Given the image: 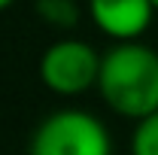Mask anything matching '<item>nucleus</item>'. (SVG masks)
<instances>
[{"mask_svg": "<svg viewBox=\"0 0 158 155\" xmlns=\"http://www.w3.org/2000/svg\"><path fill=\"white\" fill-rule=\"evenodd\" d=\"M98 91L103 103L125 119L158 110V52L137 40H118L100 58Z\"/></svg>", "mask_w": 158, "mask_h": 155, "instance_id": "1", "label": "nucleus"}, {"mask_svg": "<svg viewBox=\"0 0 158 155\" xmlns=\"http://www.w3.org/2000/svg\"><path fill=\"white\" fill-rule=\"evenodd\" d=\"M27 149L34 155H110L106 125L85 110H58L37 125Z\"/></svg>", "mask_w": 158, "mask_h": 155, "instance_id": "2", "label": "nucleus"}, {"mask_svg": "<svg viewBox=\"0 0 158 155\" xmlns=\"http://www.w3.org/2000/svg\"><path fill=\"white\" fill-rule=\"evenodd\" d=\"M100 58L103 55H98L94 46H88L85 40L76 37L55 40L40 58V79L52 94L61 97L85 94L88 88H98Z\"/></svg>", "mask_w": 158, "mask_h": 155, "instance_id": "3", "label": "nucleus"}, {"mask_svg": "<svg viewBox=\"0 0 158 155\" xmlns=\"http://www.w3.org/2000/svg\"><path fill=\"white\" fill-rule=\"evenodd\" d=\"M152 0H88V15L94 27L110 40H140L152 24Z\"/></svg>", "mask_w": 158, "mask_h": 155, "instance_id": "4", "label": "nucleus"}, {"mask_svg": "<svg viewBox=\"0 0 158 155\" xmlns=\"http://www.w3.org/2000/svg\"><path fill=\"white\" fill-rule=\"evenodd\" d=\"M43 24L55 31H73L79 24V3L76 0H37L34 3Z\"/></svg>", "mask_w": 158, "mask_h": 155, "instance_id": "5", "label": "nucleus"}, {"mask_svg": "<svg viewBox=\"0 0 158 155\" xmlns=\"http://www.w3.org/2000/svg\"><path fill=\"white\" fill-rule=\"evenodd\" d=\"M131 149L137 155H158V110L137 119V128L131 137Z\"/></svg>", "mask_w": 158, "mask_h": 155, "instance_id": "6", "label": "nucleus"}, {"mask_svg": "<svg viewBox=\"0 0 158 155\" xmlns=\"http://www.w3.org/2000/svg\"><path fill=\"white\" fill-rule=\"evenodd\" d=\"M12 3H15V0H0V12H3V9H9Z\"/></svg>", "mask_w": 158, "mask_h": 155, "instance_id": "7", "label": "nucleus"}, {"mask_svg": "<svg viewBox=\"0 0 158 155\" xmlns=\"http://www.w3.org/2000/svg\"><path fill=\"white\" fill-rule=\"evenodd\" d=\"M152 3H155V9H158V0H152Z\"/></svg>", "mask_w": 158, "mask_h": 155, "instance_id": "8", "label": "nucleus"}]
</instances>
